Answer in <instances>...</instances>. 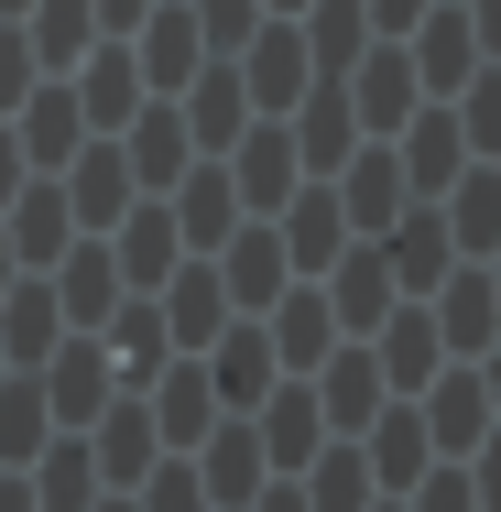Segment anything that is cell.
<instances>
[{"label":"cell","instance_id":"obj_33","mask_svg":"<svg viewBox=\"0 0 501 512\" xmlns=\"http://www.w3.org/2000/svg\"><path fill=\"white\" fill-rule=\"evenodd\" d=\"M33 502H44V512H88V502H99V458H88V436L33 447Z\"/></svg>","mask_w":501,"mask_h":512},{"label":"cell","instance_id":"obj_8","mask_svg":"<svg viewBox=\"0 0 501 512\" xmlns=\"http://www.w3.org/2000/svg\"><path fill=\"white\" fill-rule=\"evenodd\" d=\"M197 360H207V382H218V414H251L273 382H284V360H273V338H262V327H218Z\"/></svg>","mask_w":501,"mask_h":512},{"label":"cell","instance_id":"obj_20","mask_svg":"<svg viewBox=\"0 0 501 512\" xmlns=\"http://www.w3.org/2000/svg\"><path fill=\"white\" fill-rule=\"evenodd\" d=\"M414 414H425V436H436L447 458H469V447L491 436V393H480V371H436Z\"/></svg>","mask_w":501,"mask_h":512},{"label":"cell","instance_id":"obj_44","mask_svg":"<svg viewBox=\"0 0 501 512\" xmlns=\"http://www.w3.org/2000/svg\"><path fill=\"white\" fill-rule=\"evenodd\" d=\"M469 458H480V469H469V491H480V512H501V425L480 436V447H469Z\"/></svg>","mask_w":501,"mask_h":512},{"label":"cell","instance_id":"obj_6","mask_svg":"<svg viewBox=\"0 0 501 512\" xmlns=\"http://www.w3.org/2000/svg\"><path fill=\"white\" fill-rule=\"evenodd\" d=\"M109 262H120V284H131V295H153V284L186 262V229H175V207H164V197H131L120 240H109Z\"/></svg>","mask_w":501,"mask_h":512},{"label":"cell","instance_id":"obj_22","mask_svg":"<svg viewBox=\"0 0 501 512\" xmlns=\"http://www.w3.org/2000/svg\"><path fill=\"white\" fill-rule=\"evenodd\" d=\"M403 186H414V197H436V186H447V175H458V164H469V131H458V109H414V120H403Z\"/></svg>","mask_w":501,"mask_h":512},{"label":"cell","instance_id":"obj_2","mask_svg":"<svg viewBox=\"0 0 501 512\" xmlns=\"http://www.w3.org/2000/svg\"><path fill=\"white\" fill-rule=\"evenodd\" d=\"M295 186H305L295 131H284V120H251V131L229 142V197H240V207H284Z\"/></svg>","mask_w":501,"mask_h":512},{"label":"cell","instance_id":"obj_48","mask_svg":"<svg viewBox=\"0 0 501 512\" xmlns=\"http://www.w3.org/2000/svg\"><path fill=\"white\" fill-rule=\"evenodd\" d=\"M88 11H99V33H131V22L153 11V0H88Z\"/></svg>","mask_w":501,"mask_h":512},{"label":"cell","instance_id":"obj_36","mask_svg":"<svg viewBox=\"0 0 501 512\" xmlns=\"http://www.w3.org/2000/svg\"><path fill=\"white\" fill-rule=\"evenodd\" d=\"M305 55H316V77H349V66L371 55V11H360V0H316V33H305Z\"/></svg>","mask_w":501,"mask_h":512},{"label":"cell","instance_id":"obj_17","mask_svg":"<svg viewBox=\"0 0 501 512\" xmlns=\"http://www.w3.org/2000/svg\"><path fill=\"white\" fill-rule=\"evenodd\" d=\"M273 306H284L273 327H262V338H273V360H284V371H316V360L338 349V306H327V284H284Z\"/></svg>","mask_w":501,"mask_h":512},{"label":"cell","instance_id":"obj_4","mask_svg":"<svg viewBox=\"0 0 501 512\" xmlns=\"http://www.w3.org/2000/svg\"><path fill=\"white\" fill-rule=\"evenodd\" d=\"M88 458H99V491H142V469L164 458V436H153V404H142V393H109L99 436H88Z\"/></svg>","mask_w":501,"mask_h":512},{"label":"cell","instance_id":"obj_53","mask_svg":"<svg viewBox=\"0 0 501 512\" xmlns=\"http://www.w3.org/2000/svg\"><path fill=\"white\" fill-rule=\"evenodd\" d=\"M88 512H131V502H88Z\"/></svg>","mask_w":501,"mask_h":512},{"label":"cell","instance_id":"obj_19","mask_svg":"<svg viewBox=\"0 0 501 512\" xmlns=\"http://www.w3.org/2000/svg\"><path fill=\"white\" fill-rule=\"evenodd\" d=\"M447 251H458V240H447V207H425V218L403 207V218H393V240H382V262H393V295H436V284H447Z\"/></svg>","mask_w":501,"mask_h":512},{"label":"cell","instance_id":"obj_51","mask_svg":"<svg viewBox=\"0 0 501 512\" xmlns=\"http://www.w3.org/2000/svg\"><path fill=\"white\" fill-rule=\"evenodd\" d=\"M480 393H491V414H501V338H491V371H480Z\"/></svg>","mask_w":501,"mask_h":512},{"label":"cell","instance_id":"obj_34","mask_svg":"<svg viewBox=\"0 0 501 512\" xmlns=\"http://www.w3.org/2000/svg\"><path fill=\"white\" fill-rule=\"evenodd\" d=\"M371 491H382V480H371L360 447H316V458H305V512H371Z\"/></svg>","mask_w":501,"mask_h":512},{"label":"cell","instance_id":"obj_7","mask_svg":"<svg viewBox=\"0 0 501 512\" xmlns=\"http://www.w3.org/2000/svg\"><path fill=\"white\" fill-rule=\"evenodd\" d=\"M251 436H262V458H273V469H305V458H316V447H327V414H316V382H273V393H262V404H251Z\"/></svg>","mask_w":501,"mask_h":512},{"label":"cell","instance_id":"obj_55","mask_svg":"<svg viewBox=\"0 0 501 512\" xmlns=\"http://www.w3.org/2000/svg\"><path fill=\"white\" fill-rule=\"evenodd\" d=\"M273 11H295V0H273Z\"/></svg>","mask_w":501,"mask_h":512},{"label":"cell","instance_id":"obj_1","mask_svg":"<svg viewBox=\"0 0 501 512\" xmlns=\"http://www.w3.org/2000/svg\"><path fill=\"white\" fill-rule=\"evenodd\" d=\"M403 55H414V88H447V99H458V88H469V77H480V66H491V55H480V33H469V11H458V0H436V11H425V22H414V33H393Z\"/></svg>","mask_w":501,"mask_h":512},{"label":"cell","instance_id":"obj_40","mask_svg":"<svg viewBox=\"0 0 501 512\" xmlns=\"http://www.w3.org/2000/svg\"><path fill=\"white\" fill-rule=\"evenodd\" d=\"M458 131H469V153H501V66H480L458 88Z\"/></svg>","mask_w":501,"mask_h":512},{"label":"cell","instance_id":"obj_47","mask_svg":"<svg viewBox=\"0 0 501 512\" xmlns=\"http://www.w3.org/2000/svg\"><path fill=\"white\" fill-rule=\"evenodd\" d=\"M458 11H469V33H480V55L501 66V0H458Z\"/></svg>","mask_w":501,"mask_h":512},{"label":"cell","instance_id":"obj_3","mask_svg":"<svg viewBox=\"0 0 501 512\" xmlns=\"http://www.w3.org/2000/svg\"><path fill=\"white\" fill-rule=\"evenodd\" d=\"M33 382H44V404L66 414V425H99V414H109V382H120V371H109V349H99V338H55Z\"/></svg>","mask_w":501,"mask_h":512},{"label":"cell","instance_id":"obj_29","mask_svg":"<svg viewBox=\"0 0 501 512\" xmlns=\"http://www.w3.org/2000/svg\"><path fill=\"white\" fill-rule=\"evenodd\" d=\"M55 327H66V306H55V284H11V295H0V360H11V371H44Z\"/></svg>","mask_w":501,"mask_h":512},{"label":"cell","instance_id":"obj_12","mask_svg":"<svg viewBox=\"0 0 501 512\" xmlns=\"http://www.w3.org/2000/svg\"><path fill=\"white\" fill-rule=\"evenodd\" d=\"M153 306H164V338H175V349H207V338L229 327V284H218V262H175V273L153 284Z\"/></svg>","mask_w":501,"mask_h":512},{"label":"cell","instance_id":"obj_10","mask_svg":"<svg viewBox=\"0 0 501 512\" xmlns=\"http://www.w3.org/2000/svg\"><path fill=\"white\" fill-rule=\"evenodd\" d=\"M349 240H360V229H349V207H338V186H327V175L284 197V262H295V273H327Z\"/></svg>","mask_w":501,"mask_h":512},{"label":"cell","instance_id":"obj_16","mask_svg":"<svg viewBox=\"0 0 501 512\" xmlns=\"http://www.w3.org/2000/svg\"><path fill=\"white\" fill-rule=\"evenodd\" d=\"M240 131H251V88H240V66L218 55V66H197V77H186V142L229 153Z\"/></svg>","mask_w":501,"mask_h":512},{"label":"cell","instance_id":"obj_57","mask_svg":"<svg viewBox=\"0 0 501 512\" xmlns=\"http://www.w3.org/2000/svg\"><path fill=\"white\" fill-rule=\"evenodd\" d=\"M491 284H501V273H491Z\"/></svg>","mask_w":501,"mask_h":512},{"label":"cell","instance_id":"obj_42","mask_svg":"<svg viewBox=\"0 0 501 512\" xmlns=\"http://www.w3.org/2000/svg\"><path fill=\"white\" fill-rule=\"evenodd\" d=\"M33 66H44V55H33V33H22V22H0V120H11V99L33 88Z\"/></svg>","mask_w":501,"mask_h":512},{"label":"cell","instance_id":"obj_38","mask_svg":"<svg viewBox=\"0 0 501 512\" xmlns=\"http://www.w3.org/2000/svg\"><path fill=\"white\" fill-rule=\"evenodd\" d=\"M447 240H458V251H491V240H501V175H491V164H469V175H458Z\"/></svg>","mask_w":501,"mask_h":512},{"label":"cell","instance_id":"obj_35","mask_svg":"<svg viewBox=\"0 0 501 512\" xmlns=\"http://www.w3.org/2000/svg\"><path fill=\"white\" fill-rule=\"evenodd\" d=\"M44 425H55V404H44V382H33V371H11V382H0V469H33Z\"/></svg>","mask_w":501,"mask_h":512},{"label":"cell","instance_id":"obj_52","mask_svg":"<svg viewBox=\"0 0 501 512\" xmlns=\"http://www.w3.org/2000/svg\"><path fill=\"white\" fill-rule=\"evenodd\" d=\"M0 295H11V229H0Z\"/></svg>","mask_w":501,"mask_h":512},{"label":"cell","instance_id":"obj_23","mask_svg":"<svg viewBox=\"0 0 501 512\" xmlns=\"http://www.w3.org/2000/svg\"><path fill=\"white\" fill-rule=\"evenodd\" d=\"M11 131H22V164H44V175H55V164H77V142H88V109H77V88H33Z\"/></svg>","mask_w":501,"mask_h":512},{"label":"cell","instance_id":"obj_39","mask_svg":"<svg viewBox=\"0 0 501 512\" xmlns=\"http://www.w3.org/2000/svg\"><path fill=\"white\" fill-rule=\"evenodd\" d=\"M131 512H207V480L186 469V458H153V469H142V502H131Z\"/></svg>","mask_w":501,"mask_h":512},{"label":"cell","instance_id":"obj_56","mask_svg":"<svg viewBox=\"0 0 501 512\" xmlns=\"http://www.w3.org/2000/svg\"><path fill=\"white\" fill-rule=\"evenodd\" d=\"M0 382H11V371H0Z\"/></svg>","mask_w":501,"mask_h":512},{"label":"cell","instance_id":"obj_5","mask_svg":"<svg viewBox=\"0 0 501 512\" xmlns=\"http://www.w3.org/2000/svg\"><path fill=\"white\" fill-rule=\"evenodd\" d=\"M142 404H153V436H164V447H197L207 425H218V382H207V360L186 349V360H164V371L142 382Z\"/></svg>","mask_w":501,"mask_h":512},{"label":"cell","instance_id":"obj_28","mask_svg":"<svg viewBox=\"0 0 501 512\" xmlns=\"http://www.w3.org/2000/svg\"><path fill=\"white\" fill-rule=\"evenodd\" d=\"M327 306H338V327L371 338V327L393 316V262H382V251H338V262H327Z\"/></svg>","mask_w":501,"mask_h":512},{"label":"cell","instance_id":"obj_46","mask_svg":"<svg viewBox=\"0 0 501 512\" xmlns=\"http://www.w3.org/2000/svg\"><path fill=\"white\" fill-rule=\"evenodd\" d=\"M360 11H371V33H414L425 22V0H360Z\"/></svg>","mask_w":501,"mask_h":512},{"label":"cell","instance_id":"obj_58","mask_svg":"<svg viewBox=\"0 0 501 512\" xmlns=\"http://www.w3.org/2000/svg\"><path fill=\"white\" fill-rule=\"evenodd\" d=\"M393 512H403V502H393Z\"/></svg>","mask_w":501,"mask_h":512},{"label":"cell","instance_id":"obj_43","mask_svg":"<svg viewBox=\"0 0 501 512\" xmlns=\"http://www.w3.org/2000/svg\"><path fill=\"white\" fill-rule=\"evenodd\" d=\"M414 512H480L469 469H425V480H414Z\"/></svg>","mask_w":501,"mask_h":512},{"label":"cell","instance_id":"obj_37","mask_svg":"<svg viewBox=\"0 0 501 512\" xmlns=\"http://www.w3.org/2000/svg\"><path fill=\"white\" fill-rule=\"evenodd\" d=\"M22 33H33V55H44V66H77V55L99 44V11H88V0H33V22H22Z\"/></svg>","mask_w":501,"mask_h":512},{"label":"cell","instance_id":"obj_9","mask_svg":"<svg viewBox=\"0 0 501 512\" xmlns=\"http://www.w3.org/2000/svg\"><path fill=\"white\" fill-rule=\"evenodd\" d=\"M197 447H207V458H197V480H207V502H218V512H240L251 491H262V480H273V458H262L251 414H218V425L197 436Z\"/></svg>","mask_w":501,"mask_h":512},{"label":"cell","instance_id":"obj_14","mask_svg":"<svg viewBox=\"0 0 501 512\" xmlns=\"http://www.w3.org/2000/svg\"><path fill=\"white\" fill-rule=\"evenodd\" d=\"M349 109H360V131H403V120L425 109V88H414V55H403L393 33L360 55V77H349Z\"/></svg>","mask_w":501,"mask_h":512},{"label":"cell","instance_id":"obj_25","mask_svg":"<svg viewBox=\"0 0 501 512\" xmlns=\"http://www.w3.org/2000/svg\"><path fill=\"white\" fill-rule=\"evenodd\" d=\"M120 295H131V284H120V262H109L99 240H88V251H55V306H66V327H109Z\"/></svg>","mask_w":501,"mask_h":512},{"label":"cell","instance_id":"obj_26","mask_svg":"<svg viewBox=\"0 0 501 512\" xmlns=\"http://www.w3.org/2000/svg\"><path fill=\"white\" fill-rule=\"evenodd\" d=\"M425 316H436L447 349H491V338H501V284H491V273H447Z\"/></svg>","mask_w":501,"mask_h":512},{"label":"cell","instance_id":"obj_49","mask_svg":"<svg viewBox=\"0 0 501 512\" xmlns=\"http://www.w3.org/2000/svg\"><path fill=\"white\" fill-rule=\"evenodd\" d=\"M240 512H305V491H284V480H262V491H251Z\"/></svg>","mask_w":501,"mask_h":512},{"label":"cell","instance_id":"obj_11","mask_svg":"<svg viewBox=\"0 0 501 512\" xmlns=\"http://www.w3.org/2000/svg\"><path fill=\"white\" fill-rule=\"evenodd\" d=\"M218 284H229V306H240V316H262L284 284H295L284 229H229V240H218Z\"/></svg>","mask_w":501,"mask_h":512},{"label":"cell","instance_id":"obj_24","mask_svg":"<svg viewBox=\"0 0 501 512\" xmlns=\"http://www.w3.org/2000/svg\"><path fill=\"white\" fill-rule=\"evenodd\" d=\"M371 360H382V382H393V393H425V382H436L447 338H436V316H425V295H403V316L382 327V349H371Z\"/></svg>","mask_w":501,"mask_h":512},{"label":"cell","instance_id":"obj_32","mask_svg":"<svg viewBox=\"0 0 501 512\" xmlns=\"http://www.w3.org/2000/svg\"><path fill=\"white\" fill-rule=\"evenodd\" d=\"M66 229H77L66 186H55V175H33V186L11 197V262H55V251H66Z\"/></svg>","mask_w":501,"mask_h":512},{"label":"cell","instance_id":"obj_54","mask_svg":"<svg viewBox=\"0 0 501 512\" xmlns=\"http://www.w3.org/2000/svg\"><path fill=\"white\" fill-rule=\"evenodd\" d=\"M0 11H33V0H0Z\"/></svg>","mask_w":501,"mask_h":512},{"label":"cell","instance_id":"obj_31","mask_svg":"<svg viewBox=\"0 0 501 512\" xmlns=\"http://www.w3.org/2000/svg\"><path fill=\"white\" fill-rule=\"evenodd\" d=\"M77 66H88V77H77V109H88V131H120V120L142 109V66H131V44H109V55L88 44Z\"/></svg>","mask_w":501,"mask_h":512},{"label":"cell","instance_id":"obj_15","mask_svg":"<svg viewBox=\"0 0 501 512\" xmlns=\"http://www.w3.org/2000/svg\"><path fill=\"white\" fill-rule=\"evenodd\" d=\"M305 382H316V414H327V425H349V436L393 404V382H382V360H371V349H327Z\"/></svg>","mask_w":501,"mask_h":512},{"label":"cell","instance_id":"obj_45","mask_svg":"<svg viewBox=\"0 0 501 512\" xmlns=\"http://www.w3.org/2000/svg\"><path fill=\"white\" fill-rule=\"evenodd\" d=\"M22 175H33V164H22V131H11V120H0V207L22 197Z\"/></svg>","mask_w":501,"mask_h":512},{"label":"cell","instance_id":"obj_21","mask_svg":"<svg viewBox=\"0 0 501 512\" xmlns=\"http://www.w3.org/2000/svg\"><path fill=\"white\" fill-rule=\"evenodd\" d=\"M327 186H338V207H349V229H360V240H371V229H393V218H403V197H414L393 153H349Z\"/></svg>","mask_w":501,"mask_h":512},{"label":"cell","instance_id":"obj_13","mask_svg":"<svg viewBox=\"0 0 501 512\" xmlns=\"http://www.w3.org/2000/svg\"><path fill=\"white\" fill-rule=\"evenodd\" d=\"M120 44H131V66H142L153 88H186V77L207 66V33H197V11H186V0H175V11H142Z\"/></svg>","mask_w":501,"mask_h":512},{"label":"cell","instance_id":"obj_41","mask_svg":"<svg viewBox=\"0 0 501 512\" xmlns=\"http://www.w3.org/2000/svg\"><path fill=\"white\" fill-rule=\"evenodd\" d=\"M197 11V33H207V55H240L251 33H262V0H186Z\"/></svg>","mask_w":501,"mask_h":512},{"label":"cell","instance_id":"obj_27","mask_svg":"<svg viewBox=\"0 0 501 512\" xmlns=\"http://www.w3.org/2000/svg\"><path fill=\"white\" fill-rule=\"evenodd\" d=\"M164 197H175V229H186L197 251H218V240L240 229V197H229V164H186V175H175Z\"/></svg>","mask_w":501,"mask_h":512},{"label":"cell","instance_id":"obj_50","mask_svg":"<svg viewBox=\"0 0 501 512\" xmlns=\"http://www.w3.org/2000/svg\"><path fill=\"white\" fill-rule=\"evenodd\" d=\"M0 512H44V502H33V480H22V469L0 480Z\"/></svg>","mask_w":501,"mask_h":512},{"label":"cell","instance_id":"obj_30","mask_svg":"<svg viewBox=\"0 0 501 512\" xmlns=\"http://www.w3.org/2000/svg\"><path fill=\"white\" fill-rule=\"evenodd\" d=\"M120 153H131V186H142V197H164V186L186 175V120H175L164 99L131 109V142H120Z\"/></svg>","mask_w":501,"mask_h":512},{"label":"cell","instance_id":"obj_18","mask_svg":"<svg viewBox=\"0 0 501 512\" xmlns=\"http://www.w3.org/2000/svg\"><path fill=\"white\" fill-rule=\"evenodd\" d=\"M131 197H142V186H131V153L99 131V142H88V164L66 175V207H77V229H120V218H131Z\"/></svg>","mask_w":501,"mask_h":512}]
</instances>
